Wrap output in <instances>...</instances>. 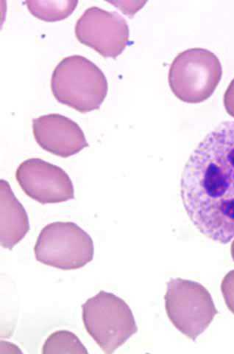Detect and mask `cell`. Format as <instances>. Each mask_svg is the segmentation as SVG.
Wrapping results in <instances>:
<instances>
[{
	"label": "cell",
	"mask_w": 234,
	"mask_h": 354,
	"mask_svg": "<svg viewBox=\"0 0 234 354\" xmlns=\"http://www.w3.org/2000/svg\"><path fill=\"white\" fill-rule=\"evenodd\" d=\"M182 198L195 227L226 245L234 239V121L220 124L185 165Z\"/></svg>",
	"instance_id": "6da1fadb"
},
{
	"label": "cell",
	"mask_w": 234,
	"mask_h": 354,
	"mask_svg": "<svg viewBox=\"0 0 234 354\" xmlns=\"http://www.w3.org/2000/svg\"><path fill=\"white\" fill-rule=\"evenodd\" d=\"M51 88L57 101L81 113L98 109L108 93L105 74L80 55L64 58L52 75Z\"/></svg>",
	"instance_id": "7a4b0ae2"
},
{
	"label": "cell",
	"mask_w": 234,
	"mask_h": 354,
	"mask_svg": "<svg viewBox=\"0 0 234 354\" xmlns=\"http://www.w3.org/2000/svg\"><path fill=\"white\" fill-rule=\"evenodd\" d=\"M86 331L106 354L137 333L138 327L130 306L113 293L100 291L82 305Z\"/></svg>",
	"instance_id": "3957f363"
},
{
	"label": "cell",
	"mask_w": 234,
	"mask_h": 354,
	"mask_svg": "<svg viewBox=\"0 0 234 354\" xmlns=\"http://www.w3.org/2000/svg\"><path fill=\"white\" fill-rule=\"evenodd\" d=\"M222 75L221 63L213 52L188 49L178 54L169 72L173 93L188 104L206 101L214 93Z\"/></svg>",
	"instance_id": "277c9868"
},
{
	"label": "cell",
	"mask_w": 234,
	"mask_h": 354,
	"mask_svg": "<svg viewBox=\"0 0 234 354\" xmlns=\"http://www.w3.org/2000/svg\"><path fill=\"white\" fill-rule=\"evenodd\" d=\"M166 285L167 316L183 335L196 340L218 314L213 297L202 284L195 281L175 279Z\"/></svg>",
	"instance_id": "5b68a950"
},
{
	"label": "cell",
	"mask_w": 234,
	"mask_h": 354,
	"mask_svg": "<svg viewBox=\"0 0 234 354\" xmlns=\"http://www.w3.org/2000/svg\"><path fill=\"white\" fill-rule=\"evenodd\" d=\"M91 236L73 223H53L44 227L35 248L37 260L62 270L81 269L94 258Z\"/></svg>",
	"instance_id": "8992f818"
},
{
	"label": "cell",
	"mask_w": 234,
	"mask_h": 354,
	"mask_svg": "<svg viewBox=\"0 0 234 354\" xmlns=\"http://www.w3.org/2000/svg\"><path fill=\"white\" fill-rule=\"evenodd\" d=\"M78 40L105 57L116 58L129 41L127 21L115 11L87 8L75 26Z\"/></svg>",
	"instance_id": "52a82bcc"
},
{
	"label": "cell",
	"mask_w": 234,
	"mask_h": 354,
	"mask_svg": "<svg viewBox=\"0 0 234 354\" xmlns=\"http://www.w3.org/2000/svg\"><path fill=\"white\" fill-rule=\"evenodd\" d=\"M16 179L27 196L42 205L75 198L69 175L59 166L39 158L22 162L16 171Z\"/></svg>",
	"instance_id": "ba28073f"
},
{
	"label": "cell",
	"mask_w": 234,
	"mask_h": 354,
	"mask_svg": "<svg viewBox=\"0 0 234 354\" xmlns=\"http://www.w3.org/2000/svg\"><path fill=\"white\" fill-rule=\"evenodd\" d=\"M32 131L43 150L61 158L71 157L88 147L80 126L60 114H49L33 119Z\"/></svg>",
	"instance_id": "9c48e42d"
},
{
	"label": "cell",
	"mask_w": 234,
	"mask_h": 354,
	"mask_svg": "<svg viewBox=\"0 0 234 354\" xmlns=\"http://www.w3.org/2000/svg\"><path fill=\"white\" fill-rule=\"evenodd\" d=\"M0 243L2 248L11 250L27 235L30 225L25 207L4 180L0 181Z\"/></svg>",
	"instance_id": "30bf717a"
},
{
	"label": "cell",
	"mask_w": 234,
	"mask_h": 354,
	"mask_svg": "<svg viewBox=\"0 0 234 354\" xmlns=\"http://www.w3.org/2000/svg\"><path fill=\"white\" fill-rule=\"evenodd\" d=\"M32 15L48 21H59L68 17L74 11L77 0L59 1H26Z\"/></svg>",
	"instance_id": "8fae6325"
},
{
	"label": "cell",
	"mask_w": 234,
	"mask_h": 354,
	"mask_svg": "<svg viewBox=\"0 0 234 354\" xmlns=\"http://www.w3.org/2000/svg\"><path fill=\"white\" fill-rule=\"evenodd\" d=\"M42 353L87 354L88 351L79 338L72 332L61 330L54 332L48 337L43 346Z\"/></svg>",
	"instance_id": "7c38bea8"
},
{
	"label": "cell",
	"mask_w": 234,
	"mask_h": 354,
	"mask_svg": "<svg viewBox=\"0 0 234 354\" xmlns=\"http://www.w3.org/2000/svg\"><path fill=\"white\" fill-rule=\"evenodd\" d=\"M221 291L228 308L234 315V270L224 277L221 283Z\"/></svg>",
	"instance_id": "4fadbf2b"
},
{
	"label": "cell",
	"mask_w": 234,
	"mask_h": 354,
	"mask_svg": "<svg viewBox=\"0 0 234 354\" xmlns=\"http://www.w3.org/2000/svg\"><path fill=\"white\" fill-rule=\"evenodd\" d=\"M224 105L226 112L234 118V79L229 84L224 95Z\"/></svg>",
	"instance_id": "5bb4252c"
},
{
	"label": "cell",
	"mask_w": 234,
	"mask_h": 354,
	"mask_svg": "<svg viewBox=\"0 0 234 354\" xmlns=\"http://www.w3.org/2000/svg\"><path fill=\"white\" fill-rule=\"evenodd\" d=\"M231 252V257L234 261V241L232 242Z\"/></svg>",
	"instance_id": "9a60e30c"
}]
</instances>
